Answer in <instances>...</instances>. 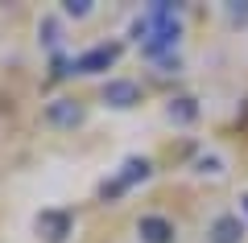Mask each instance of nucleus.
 Here are the masks:
<instances>
[{"label":"nucleus","instance_id":"obj_2","mask_svg":"<svg viewBox=\"0 0 248 243\" xmlns=\"http://www.w3.org/2000/svg\"><path fill=\"white\" fill-rule=\"evenodd\" d=\"M120 54H124V45L112 37V42H95L87 50L71 54V62H75V74H104V70H112L120 62Z\"/></svg>","mask_w":248,"mask_h":243},{"label":"nucleus","instance_id":"obj_13","mask_svg":"<svg viewBox=\"0 0 248 243\" xmlns=\"http://www.w3.org/2000/svg\"><path fill=\"white\" fill-rule=\"evenodd\" d=\"M240 210H244V214H248V194H240Z\"/></svg>","mask_w":248,"mask_h":243},{"label":"nucleus","instance_id":"obj_7","mask_svg":"<svg viewBox=\"0 0 248 243\" xmlns=\"http://www.w3.org/2000/svg\"><path fill=\"white\" fill-rule=\"evenodd\" d=\"M137 239H141V243H174L178 239V227L170 223L166 214H141V218H137Z\"/></svg>","mask_w":248,"mask_h":243},{"label":"nucleus","instance_id":"obj_10","mask_svg":"<svg viewBox=\"0 0 248 243\" xmlns=\"http://www.w3.org/2000/svg\"><path fill=\"white\" fill-rule=\"evenodd\" d=\"M190 169H195L199 177H219V173H223V157H219V153H199Z\"/></svg>","mask_w":248,"mask_h":243},{"label":"nucleus","instance_id":"obj_5","mask_svg":"<svg viewBox=\"0 0 248 243\" xmlns=\"http://www.w3.org/2000/svg\"><path fill=\"white\" fill-rule=\"evenodd\" d=\"M99 99L112 112H128V107L141 103V83L137 78H108L104 87H99Z\"/></svg>","mask_w":248,"mask_h":243},{"label":"nucleus","instance_id":"obj_9","mask_svg":"<svg viewBox=\"0 0 248 243\" xmlns=\"http://www.w3.org/2000/svg\"><path fill=\"white\" fill-rule=\"evenodd\" d=\"M37 42H42V50L58 54V45H62V17H54V13H46V17L37 21Z\"/></svg>","mask_w":248,"mask_h":243},{"label":"nucleus","instance_id":"obj_1","mask_svg":"<svg viewBox=\"0 0 248 243\" xmlns=\"http://www.w3.org/2000/svg\"><path fill=\"white\" fill-rule=\"evenodd\" d=\"M149 177H153V161H149V157H124V161H120V169H116V173L112 177H104V182H99V198H104V202H120L124 198V194H128V190H133V186H141V182H149Z\"/></svg>","mask_w":248,"mask_h":243},{"label":"nucleus","instance_id":"obj_8","mask_svg":"<svg viewBox=\"0 0 248 243\" xmlns=\"http://www.w3.org/2000/svg\"><path fill=\"white\" fill-rule=\"evenodd\" d=\"M166 120L178 124V128L195 124V120H199V99H195V95H174V99L166 103Z\"/></svg>","mask_w":248,"mask_h":243},{"label":"nucleus","instance_id":"obj_6","mask_svg":"<svg viewBox=\"0 0 248 243\" xmlns=\"http://www.w3.org/2000/svg\"><path fill=\"white\" fill-rule=\"evenodd\" d=\"M244 235H248V223L236 214V210L215 214L211 227H207V243H244Z\"/></svg>","mask_w":248,"mask_h":243},{"label":"nucleus","instance_id":"obj_3","mask_svg":"<svg viewBox=\"0 0 248 243\" xmlns=\"http://www.w3.org/2000/svg\"><path fill=\"white\" fill-rule=\"evenodd\" d=\"M42 120L50 124V128H58V132H75L83 120H87V107H83L75 95H54L50 103L42 107Z\"/></svg>","mask_w":248,"mask_h":243},{"label":"nucleus","instance_id":"obj_12","mask_svg":"<svg viewBox=\"0 0 248 243\" xmlns=\"http://www.w3.org/2000/svg\"><path fill=\"white\" fill-rule=\"evenodd\" d=\"M223 17H228V25H248V0H228Z\"/></svg>","mask_w":248,"mask_h":243},{"label":"nucleus","instance_id":"obj_11","mask_svg":"<svg viewBox=\"0 0 248 243\" xmlns=\"http://www.w3.org/2000/svg\"><path fill=\"white\" fill-rule=\"evenodd\" d=\"M95 13V0H62V17H71V21H83Z\"/></svg>","mask_w":248,"mask_h":243},{"label":"nucleus","instance_id":"obj_4","mask_svg":"<svg viewBox=\"0 0 248 243\" xmlns=\"http://www.w3.org/2000/svg\"><path fill=\"white\" fill-rule=\"evenodd\" d=\"M33 231H37L42 243H66L75 235V214H71V210H62V206H46V210H37Z\"/></svg>","mask_w":248,"mask_h":243}]
</instances>
